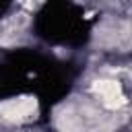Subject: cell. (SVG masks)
<instances>
[{
	"label": "cell",
	"mask_w": 132,
	"mask_h": 132,
	"mask_svg": "<svg viewBox=\"0 0 132 132\" xmlns=\"http://www.w3.org/2000/svg\"><path fill=\"white\" fill-rule=\"evenodd\" d=\"M37 113V99L31 95L4 99L0 103V118L8 124H23L35 118Z\"/></svg>",
	"instance_id": "6da1fadb"
},
{
	"label": "cell",
	"mask_w": 132,
	"mask_h": 132,
	"mask_svg": "<svg viewBox=\"0 0 132 132\" xmlns=\"http://www.w3.org/2000/svg\"><path fill=\"white\" fill-rule=\"evenodd\" d=\"M93 93L101 99V103L109 109H118L126 103V95L120 87L118 80H111V78H99L93 82Z\"/></svg>",
	"instance_id": "7a4b0ae2"
}]
</instances>
